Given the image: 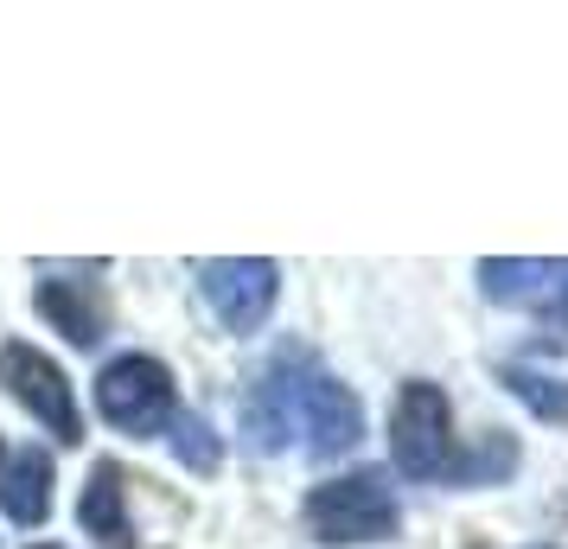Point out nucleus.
Wrapping results in <instances>:
<instances>
[{"instance_id": "nucleus-4", "label": "nucleus", "mask_w": 568, "mask_h": 549, "mask_svg": "<svg viewBox=\"0 0 568 549\" xmlns=\"http://www.w3.org/2000/svg\"><path fill=\"white\" fill-rule=\"evenodd\" d=\"M389 454L403 479H454V416H447V396L440 384H403L396 409H389Z\"/></svg>"}, {"instance_id": "nucleus-10", "label": "nucleus", "mask_w": 568, "mask_h": 549, "mask_svg": "<svg viewBox=\"0 0 568 549\" xmlns=\"http://www.w3.org/2000/svg\"><path fill=\"white\" fill-rule=\"evenodd\" d=\"M32 307L52 319L71 345H97L103 339V301H97L90 288H78V282H39Z\"/></svg>"}, {"instance_id": "nucleus-1", "label": "nucleus", "mask_w": 568, "mask_h": 549, "mask_svg": "<svg viewBox=\"0 0 568 549\" xmlns=\"http://www.w3.org/2000/svg\"><path fill=\"white\" fill-rule=\"evenodd\" d=\"M243 428L256 435L262 454L287 447V435H307L313 460H333V454H345V447H358L364 409H358V396L345 390L338 377H326V370L294 377L287 365H275L256 384V396L243 403Z\"/></svg>"}, {"instance_id": "nucleus-11", "label": "nucleus", "mask_w": 568, "mask_h": 549, "mask_svg": "<svg viewBox=\"0 0 568 549\" xmlns=\"http://www.w3.org/2000/svg\"><path fill=\"white\" fill-rule=\"evenodd\" d=\"M498 384H505L537 421H568V384L562 377H542V370H517L511 365V370H498Z\"/></svg>"}, {"instance_id": "nucleus-8", "label": "nucleus", "mask_w": 568, "mask_h": 549, "mask_svg": "<svg viewBox=\"0 0 568 549\" xmlns=\"http://www.w3.org/2000/svg\"><path fill=\"white\" fill-rule=\"evenodd\" d=\"M0 511L13 523H45L52 518V460L45 447H13L0 467Z\"/></svg>"}, {"instance_id": "nucleus-3", "label": "nucleus", "mask_w": 568, "mask_h": 549, "mask_svg": "<svg viewBox=\"0 0 568 549\" xmlns=\"http://www.w3.org/2000/svg\"><path fill=\"white\" fill-rule=\"evenodd\" d=\"M307 530L320 543H389L396 537V492L384 472H345L307 492Z\"/></svg>"}, {"instance_id": "nucleus-5", "label": "nucleus", "mask_w": 568, "mask_h": 549, "mask_svg": "<svg viewBox=\"0 0 568 549\" xmlns=\"http://www.w3.org/2000/svg\"><path fill=\"white\" fill-rule=\"evenodd\" d=\"M199 294L217 314L224 333H256L262 319L275 314V294H282V268L268 256H217L199 262Z\"/></svg>"}, {"instance_id": "nucleus-6", "label": "nucleus", "mask_w": 568, "mask_h": 549, "mask_svg": "<svg viewBox=\"0 0 568 549\" xmlns=\"http://www.w3.org/2000/svg\"><path fill=\"white\" fill-rule=\"evenodd\" d=\"M0 384H7V396H13L32 421H45L64 447L83 441V416H78V403H71V384H64V370H58L45 352L7 339L0 345Z\"/></svg>"}, {"instance_id": "nucleus-9", "label": "nucleus", "mask_w": 568, "mask_h": 549, "mask_svg": "<svg viewBox=\"0 0 568 549\" xmlns=\"http://www.w3.org/2000/svg\"><path fill=\"white\" fill-rule=\"evenodd\" d=\"M129 486H122V467L115 460H97L90 467V486H83V505H78V518L83 530L97 537L103 549H129L134 543V523H129Z\"/></svg>"}, {"instance_id": "nucleus-13", "label": "nucleus", "mask_w": 568, "mask_h": 549, "mask_svg": "<svg viewBox=\"0 0 568 549\" xmlns=\"http://www.w3.org/2000/svg\"><path fill=\"white\" fill-rule=\"evenodd\" d=\"M39 549H58V543H39Z\"/></svg>"}, {"instance_id": "nucleus-7", "label": "nucleus", "mask_w": 568, "mask_h": 549, "mask_svg": "<svg viewBox=\"0 0 568 549\" xmlns=\"http://www.w3.org/2000/svg\"><path fill=\"white\" fill-rule=\"evenodd\" d=\"M479 288H486V301H498V307H524V314L549 319V326H562L568 333V262H498L486 256L479 262Z\"/></svg>"}, {"instance_id": "nucleus-12", "label": "nucleus", "mask_w": 568, "mask_h": 549, "mask_svg": "<svg viewBox=\"0 0 568 549\" xmlns=\"http://www.w3.org/2000/svg\"><path fill=\"white\" fill-rule=\"evenodd\" d=\"M173 454H180L192 472H217V460H224L205 416H180V421H173Z\"/></svg>"}, {"instance_id": "nucleus-2", "label": "nucleus", "mask_w": 568, "mask_h": 549, "mask_svg": "<svg viewBox=\"0 0 568 549\" xmlns=\"http://www.w3.org/2000/svg\"><path fill=\"white\" fill-rule=\"evenodd\" d=\"M97 409L115 435H166L180 409H173V370L148 358V352H122L97 370Z\"/></svg>"}]
</instances>
